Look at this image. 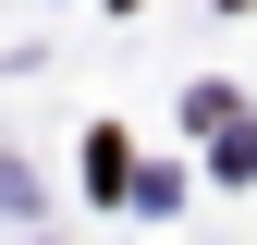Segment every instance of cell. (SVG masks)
Wrapping results in <instances>:
<instances>
[{"mask_svg": "<svg viewBox=\"0 0 257 245\" xmlns=\"http://www.w3.org/2000/svg\"><path fill=\"white\" fill-rule=\"evenodd\" d=\"M86 184L122 196V184H135V147H122V135H86Z\"/></svg>", "mask_w": 257, "mask_h": 245, "instance_id": "6da1fadb", "label": "cell"}]
</instances>
